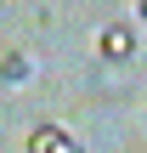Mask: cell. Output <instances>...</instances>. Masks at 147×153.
<instances>
[{
	"label": "cell",
	"instance_id": "obj_2",
	"mask_svg": "<svg viewBox=\"0 0 147 153\" xmlns=\"http://www.w3.org/2000/svg\"><path fill=\"white\" fill-rule=\"evenodd\" d=\"M28 153H85V148H79L74 136H62L57 125H40V131L28 136Z\"/></svg>",
	"mask_w": 147,
	"mask_h": 153
},
{
	"label": "cell",
	"instance_id": "obj_4",
	"mask_svg": "<svg viewBox=\"0 0 147 153\" xmlns=\"http://www.w3.org/2000/svg\"><path fill=\"white\" fill-rule=\"evenodd\" d=\"M142 17H147V0H142Z\"/></svg>",
	"mask_w": 147,
	"mask_h": 153
},
{
	"label": "cell",
	"instance_id": "obj_1",
	"mask_svg": "<svg viewBox=\"0 0 147 153\" xmlns=\"http://www.w3.org/2000/svg\"><path fill=\"white\" fill-rule=\"evenodd\" d=\"M96 51H102L108 62H130V57H136V28H130V23H108L102 40H96Z\"/></svg>",
	"mask_w": 147,
	"mask_h": 153
},
{
	"label": "cell",
	"instance_id": "obj_3",
	"mask_svg": "<svg viewBox=\"0 0 147 153\" xmlns=\"http://www.w3.org/2000/svg\"><path fill=\"white\" fill-rule=\"evenodd\" d=\"M28 74V57H6V79H23Z\"/></svg>",
	"mask_w": 147,
	"mask_h": 153
}]
</instances>
